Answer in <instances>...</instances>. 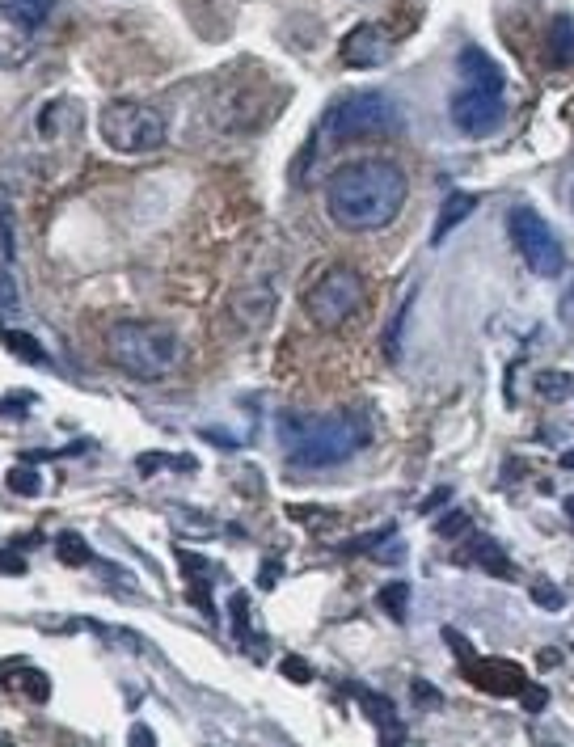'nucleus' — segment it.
<instances>
[{
  "label": "nucleus",
  "mask_w": 574,
  "mask_h": 747,
  "mask_svg": "<svg viewBox=\"0 0 574 747\" xmlns=\"http://www.w3.org/2000/svg\"><path fill=\"white\" fill-rule=\"evenodd\" d=\"M473 557L481 562L486 570H494L499 579H511V562H507V554L494 545V540H477V549H473Z\"/></svg>",
  "instance_id": "18"
},
{
  "label": "nucleus",
  "mask_w": 574,
  "mask_h": 747,
  "mask_svg": "<svg viewBox=\"0 0 574 747\" xmlns=\"http://www.w3.org/2000/svg\"><path fill=\"white\" fill-rule=\"evenodd\" d=\"M4 4H9V9H17V13L26 17V22H34V26H39V22H47V17H51V9H56V0H4Z\"/></svg>",
  "instance_id": "22"
},
{
  "label": "nucleus",
  "mask_w": 574,
  "mask_h": 747,
  "mask_svg": "<svg viewBox=\"0 0 574 747\" xmlns=\"http://www.w3.org/2000/svg\"><path fill=\"white\" fill-rule=\"evenodd\" d=\"M528 591H533V600H536V604H541V609H549V612L566 609V591H561V587H553V582L536 579L533 587H528Z\"/></svg>",
  "instance_id": "21"
},
{
  "label": "nucleus",
  "mask_w": 574,
  "mask_h": 747,
  "mask_svg": "<svg viewBox=\"0 0 574 747\" xmlns=\"http://www.w3.org/2000/svg\"><path fill=\"white\" fill-rule=\"evenodd\" d=\"M549 51H553L558 68H570L574 64V17L570 13L553 17V26H549Z\"/></svg>",
  "instance_id": "14"
},
{
  "label": "nucleus",
  "mask_w": 574,
  "mask_h": 747,
  "mask_svg": "<svg viewBox=\"0 0 574 747\" xmlns=\"http://www.w3.org/2000/svg\"><path fill=\"white\" fill-rule=\"evenodd\" d=\"M410 305H414V296H406V305L393 313V325L384 330V355H389V363L402 360V330H406V321H410Z\"/></svg>",
  "instance_id": "17"
},
{
  "label": "nucleus",
  "mask_w": 574,
  "mask_h": 747,
  "mask_svg": "<svg viewBox=\"0 0 574 747\" xmlns=\"http://www.w3.org/2000/svg\"><path fill=\"white\" fill-rule=\"evenodd\" d=\"M0 570H9V574H22V570H26V562H22L17 554H0Z\"/></svg>",
  "instance_id": "31"
},
{
  "label": "nucleus",
  "mask_w": 574,
  "mask_h": 747,
  "mask_svg": "<svg viewBox=\"0 0 574 747\" xmlns=\"http://www.w3.org/2000/svg\"><path fill=\"white\" fill-rule=\"evenodd\" d=\"M228 313L241 330H262L275 313V291L267 283H253V288H241L233 300H228Z\"/></svg>",
  "instance_id": "11"
},
{
  "label": "nucleus",
  "mask_w": 574,
  "mask_h": 747,
  "mask_svg": "<svg viewBox=\"0 0 574 747\" xmlns=\"http://www.w3.org/2000/svg\"><path fill=\"white\" fill-rule=\"evenodd\" d=\"M355 697L364 701L367 718H372L380 731H384V739H389V731L402 739V726H397V718H393V701H384V697H376V692H367V689H355Z\"/></svg>",
  "instance_id": "15"
},
{
  "label": "nucleus",
  "mask_w": 574,
  "mask_h": 747,
  "mask_svg": "<svg viewBox=\"0 0 574 747\" xmlns=\"http://www.w3.org/2000/svg\"><path fill=\"white\" fill-rule=\"evenodd\" d=\"M414 697H419V701H439V692L427 689V684H414Z\"/></svg>",
  "instance_id": "33"
},
{
  "label": "nucleus",
  "mask_w": 574,
  "mask_h": 747,
  "mask_svg": "<svg viewBox=\"0 0 574 747\" xmlns=\"http://www.w3.org/2000/svg\"><path fill=\"white\" fill-rule=\"evenodd\" d=\"M110 363L131 380H165L182 363L186 346L165 321H119L106 338Z\"/></svg>",
  "instance_id": "3"
},
{
  "label": "nucleus",
  "mask_w": 574,
  "mask_h": 747,
  "mask_svg": "<svg viewBox=\"0 0 574 747\" xmlns=\"http://www.w3.org/2000/svg\"><path fill=\"white\" fill-rule=\"evenodd\" d=\"M4 346H9L13 355H22L26 363H42V360H47V351H42L30 333H4Z\"/></svg>",
  "instance_id": "20"
},
{
  "label": "nucleus",
  "mask_w": 574,
  "mask_h": 747,
  "mask_svg": "<svg viewBox=\"0 0 574 747\" xmlns=\"http://www.w3.org/2000/svg\"><path fill=\"white\" fill-rule=\"evenodd\" d=\"M389 131H402V111H397L393 97L376 93V89L338 97L334 106L322 114V127H317L322 144H342V139H359V136H389Z\"/></svg>",
  "instance_id": "4"
},
{
  "label": "nucleus",
  "mask_w": 574,
  "mask_h": 747,
  "mask_svg": "<svg viewBox=\"0 0 574 747\" xmlns=\"http://www.w3.org/2000/svg\"><path fill=\"white\" fill-rule=\"evenodd\" d=\"M439 502H448V490H435V494L427 498V502H422L419 511H431V507H439Z\"/></svg>",
  "instance_id": "32"
},
{
  "label": "nucleus",
  "mask_w": 574,
  "mask_h": 747,
  "mask_svg": "<svg viewBox=\"0 0 574 747\" xmlns=\"http://www.w3.org/2000/svg\"><path fill=\"white\" fill-rule=\"evenodd\" d=\"M410 182L402 165H393L384 156H364V161H347L325 178V211L338 228L347 233H376L397 211L406 208Z\"/></svg>",
  "instance_id": "1"
},
{
  "label": "nucleus",
  "mask_w": 574,
  "mask_h": 747,
  "mask_svg": "<svg viewBox=\"0 0 574 747\" xmlns=\"http://www.w3.org/2000/svg\"><path fill=\"white\" fill-rule=\"evenodd\" d=\"M561 469H574V448L570 452H561Z\"/></svg>",
  "instance_id": "34"
},
{
  "label": "nucleus",
  "mask_w": 574,
  "mask_h": 747,
  "mask_svg": "<svg viewBox=\"0 0 574 747\" xmlns=\"http://www.w3.org/2000/svg\"><path fill=\"white\" fill-rule=\"evenodd\" d=\"M9 490L13 494H26V498H34V494H42V482H39V473L34 469H9Z\"/></svg>",
  "instance_id": "23"
},
{
  "label": "nucleus",
  "mask_w": 574,
  "mask_h": 747,
  "mask_svg": "<svg viewBox=\"0 0 574 747\" xmlns=\"http://www.w3.org/2000/svg\"><path fill=\"white\" fill-rule=\"evenodd\" d=\"M452 123L464 136H490L503 123V89H469L452 93Z\"/></svg>",
  "instance_id": "8"
},
{
  "label": "nucleus",
  "mask_w": 574,
  "mask_h": 747,
  "mask_svg": "<svg viewBox=\"0 0 574 747\" xmlns=\"http://www.w3.org/2000/svg\"><path fill=\"white\" fill-rule=\"evenodd\" d=\"M283 676H292V684H308V680H313V667H308L305 659L287 654V659H283Z\"/></svg>",
  "instance_id": "28"
},
{
  "label": "nucleus",
  "mask_w": 574,
  "mask_h": 747,
  "mask_svg": "<svg viewBox=\"0 0 574 747\" xmlns=\"http://www.w3.org/2000/svg\"><path fill=\"white\" fill-rule=\"evenodd\" d=\"M59 557H64L68 566H81V562H89V549H84V540L76 537V532H64V537H59Z\"/></svg>",
  "instance_id": "25"
},
{
  "label": "nucleus",
  "mask_w": 574,
  "mask_h": 747,
  "mask_svg": "<svg viewBox=\"0 0 574 747\" xmlns=\"http://www.w3.org/2000/svg\"><path fill=\"white\" fill-rule=\"evenodd\" d=\"M464 528H469V515L452 511L448 520H439V524H435V532H439V537H452V532H464Z\"/></svg>",
  "instance_id": "29"
},
{
  "label": "nucleus",
  "mask_w": 574,
  "mask_h": 747,
  "mask_svg": "<svg viewBox=\"0 0 574 747\" xmlns=\"http://www.w3.org/2000/svg\"><path fill=\"white\" fill-rule=\"evenodd\" d=\"M367 300V288H364V275L355 266H334L325 271L313 288L305 291V313L313 325L322 330H342Z\"/></svg>",
  "instance_id": "6"
},
{
  "label": "nucleus",
  "mask_w": 574,
  "mask_h": 747,
  "mask_svg": "<svg viewBox=\"0 0 574 747\" xmlns=\"http://www.w3.org/2000/svg\"><path fill=\"white\" fill-rule=\"evenodd\" d=\"M456 68H461L469 89H503V72H499V64H494L481 47H464Z\"/></svg>",
  "instance_id": "12"
},
{
  "label": "nucleus",
  "mask_w": 574,
  "mask_h": 747,
  "mask_svg": "<svg viewBox=\"0 0 574 747\" xmlns=\"http://www.w3.org/2000/svg\"><path fill=\"white\" fill-rule=\"evenodd\" d=\"M275 582H279V562H267V566H262V579H258V587H262V591H270Z\"/></svg>",
  "instance_id": "30"
},
{
  "label": "nucleus",
  "mask_w": 574,
  "mask_h": 747,
  "mask_svg": "<svg viewBox=\"0 0 574 747\" xmlns=\"http://www.w3.org/2000/svg\"><path fill=\"white\" fill-rule=\"evenodd\" d=\"M34 47H39L34 22H26L9 4H0V68H9V72L26 68L30 59H34Z\"/></svg>",
  "instance_id": "9"
},
{
  "label": "nucleus",
  "mask_w": 574,
  "mask_h": 747,
  "mask_svg": "<svg viewBox=\"0 0 574 747\" xmlns=\"http://www.w3.org/2000/svg\"><path fill=\"white\" fill-rule=\"evenodd\" d=\"M393 51V39L389 30L376 26V22H364V26H355L342 39V59H347L350 68H380Z\"/></svg>",
  "instance_id": "10"
},
{
  "label": "nucleus",
  "mask_w": 574,
  "mask_h": 747,
  "mask_svg": "<svg viewBox=\"0 0 574 747\" xmlns=\"http://www.w3.org/2000/svg\"><path fill=\"white\" fill-rule=\"evenodd\" d=\"M380 609L389 612L393 621L402 625L406 621V612H410V582L406 579H393L384 591H380Z\"/></svg>",
  "instance_id": "16"
},
{
  "label": "nucleus",
  "mask_w": 574,
  "mask_h": 747,
  "mask_svg": "<svg viewBox=\"0 0 574 747\" xmlns=\"http://www.w3.org/2000/svg\"><path fill=\"white\" fill-rule=\"evenodd\" d=\"M17 308H22V291H17V279L0 266V321L13 317Z\"/></svg>",
  "instance_id": "19"
},
{
  "label": "nucleus",
  "mask_w": 574,
  "mask_h": 747,
  "mask_svg": "<svg viewBox=\"0 0 574 747\" xmlns=\"http://www.w3.org/2000/svg\"><path fill=\"white\" fill-rule=\"evenodd\" d=\"M511 236L516 249L524 253V262L533 266V275L541 279H558L566 266V249H561L558 233L549 228V220L536 208H516L511 211Z\"/></svg>",
  "instance_id": "7"
},
{
  "label": "nucleus",
  "mask_w": 574,
  "mask_h": 747,
  "mask_svg": "<svg viewBox=\"0 0 574 747\" xmlns=\"http://www.w3.org/2000/svg\"><path fill=\"white\" fill-rule=\"evenodd\" d=\"M566 511H570V524H574V498H566Z\"/></svg>",
  "instance_id": "35"
},
{
  "label": "nucleus",
  "mask_w": 574,
  "mask_h": 747,
  "mask_svg": "<svg viewBox=\"0 0 574 747\" xmlns=\"http://www.w3.org/2000/svg\"><path fill=\"white\" fill-rule=\"evenodd\" d=\"M536 388H541L545 397H566V393L574 388V380L566 372H541L536 376Z\"/></svg>",
  "instance_id": "24"
},
{
  "label": "nucleus",
  "mask_w": 574,
  "mask_h": 747,
  "mask_svg": "<svg viewBox=\"0 0 574 747\" xmlns=\"http://www.w3.org/2000/svg\"><path fill=\"white\" fill-rule=\"evenodd\" d=\"M279 440L283 457L296 469H330L350 460L367 440V427L359 414H330V418H308V414H283L279 418Z\"/></svg>",
  "instance_id": "2"
},
{
  "label": "nucleus",
  "mask_w": 574,
  "mask_h": 747,
  "mask_svg": "<svg viewBox=\"0 0 574 747\" xmlns=\"http://www.w3.org/2000/svg\"><path fill=\"white\" fill-rule=\"evenodd\" d=\"M473 208H477V194H469V191H452L448 199H444V208H439V220H435V228H431V245H444L452 228H456V224H464L469 216H473Z\"/></svg>",
  "instance_id": "13"
},
{
  "label": "nucleus",
  "mask_w": 574,
  "mask_h": 747,
  "mask_svg": "<svg viewBox=\"0 0 574 747\" xmlns=\"http://www.w3.org/2000/svg\"><path fill=\"white\" fill-rule=\"evenodd\" d=\"M228 609H233V625H237V637H241V642H250V612H245V609H250V595L237 591L233 600H228Z\"/></svg>",
  "instance_id": "26"
},
{
  "label": "nucleus",
  "mask_w": 574,
  "mask_h": 747,
  "mask_svg": "<svg viewBox=\"0 0 574 747\" xmlns=\"http://www.w3.org/2000/svg\"><path fill=\"white\" fill-rule=\"evenodd\" d=\"M98 127L114 153L127 156L156 153L165 144V114L148 102H110V106H102Z\"/></svg>",
  "instance_id": "5"
},
{
  "label": "nucleus",
  "mask_w": 574,
  "mask_h": 747,
  "mask_svg": "<svg viewBox=\"0 0 574 747\" xmlns=\"http://www.w3.org/2000/svg\"><path fill=\"white\" fill-rule=\"evenodd\" d=\"M519 701H524V709H528V714H541V709H545V701H549V692L541 689V684H524V689H519Z\"/></svg>",
  "instance_id": "27"
}]
</instances>
